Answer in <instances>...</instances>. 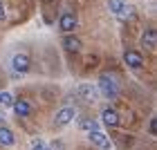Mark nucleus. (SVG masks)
Here are the masks:
<instances>
[{
	"label": "nucleus",
	"instance_id": "f257e3e1",
	"mask_svg": "<svg viewBox=\"0 0 157 150\" xmlns=\"http://www.w3.org/2000/svg\"><path fill=\"white\" fill-rule=\"evenodd\" d=\"M97 92L103 94L105 99H115L119 94V88H117V81L112 78L110 74H101L99 76V85H97Z\"/></svg>",
	"mask_w": 157,
	"mask_h": 150
},
{
	"label": "nucleus",
	"instance_id": "f03ea898",
	"mask_svg": "<svg viewBox=\"0 0 157 150\" xmlns=\"http://www.w3.org/2000/svg\"><path fill=\"white\" fill-rule=\"evenodd\" d=\"M11 67H13V72H18V74L29 72V67H32L29 56H27V54H13V58H11Z\"/></svg>",
	"mask_w": 157,
	"mask_h": 150
},
{
	"label": "nucleus",
	"instance_id": "7ed1b4c3",
	"mask_svg": "<svg viewBox=\"0 0 157 150\" xmlns=\"http://www.w3.org/2000/svg\"><path fill=\"white\" fill-rule=\"evenodd\" d=\"M124 61H126V65L132 67V69H141V67H144V56H141L137 49H126Z\"/></svg>",
	"mask_w": 157,
	"mask_h": 150
},
{
	"label": "nucleus",
	"instance_id": "20e7f679",
	"mask_svg": "<svg viewBox=\"0 0 157 150\" xmlns=\"http://www.w3.org/2000/svg\"><path fill=\"white\" fill-rule=\"evenodd\" d=\"M59 29L63 34H72L76 29V16L74 13H61V18H59Z\"/></svg>",
	"mask_w": 157,
	"mask_h": 150
},
{
	"label": "nucleus",
	"instance_id": "39448f33",
	"mask_svg": "<svg viewBox=\"0 0 157 150\" xmlns=\"http://www.w3.org/2000/svg\"><path fill=\"white\" fill-rule=\"evenodd\" d=\"M74 117H76V110L72 108V105H65V108H61L59 112H56L54 123H56V126H67Z\"/></svg>",
	"mask_w": 157,
	"mask_h": 150
},
{
	"label": "nucleus",
	"instance_id": "423d86ee",
	"mask_svg": "<svg viewBox=\"0 0 157 150\" xmlns=\"http://www.w3.org/2000/svg\"><path fill=\"white\" fill-rule=\"evenodd\" d=\"M76 94L83 99V101H94V99L99 96V92H97V85H90V83H81L76 88Z\"/></svg>",
	"mask_w": 157,
	"mask_h": 150
},
{
	"label": "nucleus",
	"instance_id": "0eeeda50",
	"mask_svg": "<svg viewBox=\"0 0 157 150\" xmlns=\"http://www.w3.org/2000/svg\"><path fill=\"white\" fill-rule=\"evenodd\" d=\"M88 137L92 141V146H97V148H101V150H110V141H108V137H105L103 132L94 130V132H88Z\"/></svg>",
	"mask_w": 157,
	"mask_h": 150
},
{
	"label": "nucleus",
	"instance_id": "6e6552de",
	"mask_svg": "<svg viewBox=\"0 0 157 150\" xmlns=\"http://www.w3.org/2000/svg\"><path fill=\"white\" fill-rule=\"evenodd\" d=\"M63 49L70 52V54L81 52V40H78L76 36H72V34H65V36H63Z\"/></svg>",
	"mask_w": 157,
	"mask_h": 150
},
{
	"label": "nucleus",
	"instance_id": "1a4fd4ad",
	"mask_svg": "<svg viewBox=\"0 0 157 150\" xmlns=\"http://www.w3.org/2000/svg\"><path fill=\"white\" fill-rule=\"evenodd\" d=\"M101 121H103L105 126L115 128V126H119V112L112 110V108H105V110L101 112Z\"/></svg>",
	"mask_w": 157,
	"mask_h": 150
},
{
	"label": "nucleus",
	"instance_id": "9d476101",
	"mask_svg": "<svg viewBox=\"0 0 157 150\" xmlns=\"http://www.w3.org/2000/svg\"><path fill=\"white\" fill-rule=\"evenodd\" d=\"M13 112L18 114V117H29L32 114V103L29 101H25V99H20V101H13Z\"/></svg>",
	"mask_w": 157,
	"mask_h": 150
},
{
	"label": "nucleus",
	"instance_id": "9b49d317",
	"mask_svg": "<svg viewBox=\"0 0 157 150\" xmlns=\"http://www.w3.org/2000/svg\"><path fill=\"white\" fill-rule=\"evenodd\" d=\"M141 45L148 47V49H155V45H157V34H155V29H146L144 34H141Z\"/></svg>",
	"mask_w": 157,
	"mask_h": 150
},
{
	"label": "nucleus",
	"instance_id": "f8f14e48",
	"mask_svg": "<svg viewBox=\"0 0 157 150\" xmlns=\"http://www.w3.org/2000/svg\"><path fill=\"white\" fill-rule=\"evenodd\" d=\"M16 139H13V132L9 128H0V146H13Z\"/></svg>",
	"mask_w": 157,
	"mask_h": 150
},
{
	"label": "nucleus",
	"instance_id": "ddd939ff",
	"mask_svg": "<svg viewBox=\"0 0 157 150\" xmlns=\"http://www.w3.org/2000/svg\"><path fill=\"white\" fill-rule=\"evenodd\" d=\"M124 5H126V0H108V9L115 13V16H119V13H121Z\"/></svg>",
	"mask_w": 157,
	"mask_h": 150
},
{
	"label": "nucleus",
	"instance_id": "4468645a",
	"mask_svg": "<svg viewBox=\"0 0 157 150\" xmlns=\"http://www.w3.org/2000/svg\"><path fill=\"white\" fill-rule=\"evenodd\" d=\"M0 105H7V108L13 105V96L9 94V92H0Z\"/></svg>",
	"mask_w": 157,
	"mask_h": 150
},
{
	"label": "nucleus",
	"instance_id": "2eb2a0df",
	"mask_svg": "<svg viewBox=\"0 0 157 150\" xmlns=\"http://www.w3.org/2000/svg\"><path fill=\"white\" fill-rule=\"evenodd\" d=\"M81 128H83V130H88V132H94L97 130V121L94 119H85L81 123Z\"/></svg>",
	"mask_w": 157,
	"mask_h": 150
},
{
	"label": "nucleus",
	"instance_id": "dca6fc26",
	"mask_svg": "<svg viewBox=\"0 0 157 150\" xmlns=\"http://www.w3.org/2000/svg\"><path fill=\"white\" fill-rule=\"evenodd\" d=\"M32 150H49V146H47L43 139H34V141H32Z\"/></svg>",
	"mask_w": 157,
	"mask_h": 150
},
{
	"label": "nucleus",
	"instance_id": "f3484780",
	"mask_svg": "<svg viewBox=\"0 0 157 150\" xmlns=\"http://www.w3.org/2000/svg\"><path fill=\"white\" fill-rule=\"evenodd\" d=\"M130 16H132V7H130V5L126 2V5H124V9H121V13H119L117 18H121V20H126V18H130Z\"/></svg>",
	"mask_w": 157,
	"mask_h": 150
},
{
	"label": "nucleus",
	"instance_id": "a211bd4d",
	"mask_svg": "<svg viewBox=\"0 0 157 150\" xmlns=\"http://www.w3.org/2000/svg\"><path fill=\"white\" fill-rule=\"evenodd\" d=\"M7 20V9H5V5L0 2V23H5Z\"/></svg>",
	"mask_w": 157,
	"mask_h": 150
},
{
	"label": "nucleus",
	"instance_id": "6ab92c4d",
	"mask_svg": "<svg viewBox=\"0 0 157 150\" xmlns=\"http://www.w3.org/2000/svg\"><path fill=\"white\" fill-rule=\"evenodd\" d=\"M49 150H63V141H54V144H52V148H49Z\"/></svg>",
	"mask_w": 157,
	"mask_h": 150
},
{
	"label": "nucleus",
	"instance_id": "aec40b11",
	"mask_svg": "<svg viewBox=\"0 0 157 150\" xmlns=\"http://www.w3.org/2000/svg\"><path fill=\"white\" fill-rule=\"evenodd\" d=\"M148 128H151V134H155V128H157L155 126V119H151V126H148Z\"/></svg>",
	"mask_w": 157,
	"mask_h": 150
},
{
	"label": "nucleus",
	"instance_id": "412c9836",
	"mask_svg": "<svg viewBox=\"0 0 157 150\" xmlns=\"http://www.w3.org/2000/svg\"><path fill=\"white\" fill-rule=\"evenodd\" d=\"M47 2H49V0H47Z\"/></svg>",
	"mask_w": 157,
	"mask_h": 150
}]
</instances>
